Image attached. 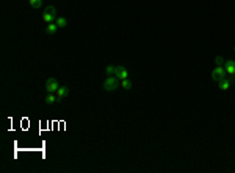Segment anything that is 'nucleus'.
I'll return each mask as SVG.
<instances>
[{
    "label": "nucleus",
    "instance_id": "f257e3e1",
    "mask_svg": "<svg viewBox=\"0 0 235 173\" xmlns=\"http://www.w3.org/2000/svg\"><path fill=\"white\" fill-rule=\"evenodd\" d=\"M119 83H121V80L118 78V77L108 75V77L105 78V81H103V89H105L107 92H113V91H116L118 87H119Z\"/></svg>",
    "mask_w": 235,
    "mask_h": 173
},
{
    "label": "nucleus",
    "instance_id": "f03ea898",
    "mask_svg": "<svg viewBox=\"0 0 235 173\" xmlns=\"http://www.w3.org/2000/svg\"><path fill=\"white\" fill-rule=\"evenodd\" d=\"M226 77H227V73H226L224 66H215V69L212 70V78H213L215 81H219V80H222V78H226Z\"/></svg>",
    "mask_w": 235,
    "mask_h": 173
},
{
    "label": "nucleus",
    "instance_id": "7ed1b4c3",
    "mask_svg": "<svg viewBox=\"0 0 235 173\" xmlns=\"http://www.w3.org/2000/svg\"><path fill=\"white\" fill-rule=\"evenodd\" d=\"M114 77H118L119 80H126V78H129V72H127V69L122 67V66H116Z\"/></svg>",
    "mask_w": 235,
    "mask_h": 173
},
{
    "label": "nucleus",
    "instance_id": "20e7f679",
    "mask_svg": "<svg viewBox=\"0 0 235 173\" xmlns=\"http://www.w3.org/2000/svg\"><path fill=\"white\" fill-rule=\"evenodd\" d=\"M233 80H235V78H232V77H226V78H222V80L218 81V87H219L221 91H227V89L230 87V83H232Z\"/></svg>",
    "mask_w": 235,
    "mask_h": 173
},
{
    "label": "nucleus",
    "instance_id": "39448f33",
    "mask_svg": "<svg viewBox=\"0 0 235 173\" xmlns=\"http://www.w3.org/2000/svg\"><path fill=\"white\" fill-rule=\"evenodd\" d=\"M224 69H226V73L232 78H235V61H226L224 63Z\"/></svg>",
    "mask_w": 235,
    "mask_h": 173
},
{
    "label": "nucleus",
    "instance_id": "423d86ee",
    "mask_svg": "<svg viewBox=\"0 0 235 173\" xmlns=\"http://www.w3.org/2000/svg\"><path fill=\"white\" fill-rule=\"evenodd\" d=\"M58 87H60V84H58V81H57L55 78H49V80L46 81V89H47L49 92H57Z\"/></svg>",
    "mask_w": 235,
    "mask_h": 173
},
{
    "label": "nucleus",
    "instance_id": "0eeeda50",
    "mask_svg": "<svg viewBox=\"0 0 235 173\" xmlns=\"http://www.w3.org/2000/svg\"><path fill=\"white\" fill-rule=\"evenodd\" d=\"M57 97H58V100L60 98H64V97H68L69 95V87L68 86H60L58 89H57Z\"/></svg>",
    "mask_w": 235,
    "mask_h": 173
},
{
    "label": "nucleus",
    "instance_id": "6e6552de",
    "mask_svg": "<svg viewBox=\"0 0 235 173\" xmlns=\"http://www.w3.org/2000/svg\"><path fill=\"white\" fill-rule=\"evenodd\" d=\"M132 81L129 80V78H126V80H121V83H119V87H122V89H126V91H130L132 89Z\"/></svg>",
    "mask_w": 235,
    "mask_h": 173
},
{
    "label": "nucleus",
    "instance_id": "1a4fd4ad",
    "mask_svg": "<svg viewBox=\"0 0 235 173\" xmlns=\"http://www.w3.org/2000/svg\"><path fill=\"white\" fill-rule=\"evenodd\" d=\"M57 28H58V25H57L55 22H50V24H47V27H46V31H47L49 35H53V33L57 31Z\"/></svg>",
    "mask_w": 235,
    "mask_h": 173
},
{
    "label": "nucleus",
    "instance_id": "9d476101",
    "mask_svg": "<svg viewBox=\"0 0 235 173\" xmlns=\"http://www.w3.org/2000/svg\"><path fill=\"white\" fill-rule=\"evenodd\" d=\"M55 24H57L60 28H63V27L68 25V21H66L64 17H57V19H55Z\"/></svg>",
    "mask_w": 235,
    "mask_h": 173
},
{
    "label": "nucleus",
    "instance_id": "9b49d317",
    "mask_svg": "<svg viewBox=\"0 0 235 173\" xmlns=\"http://www.w3.org/2000/svg\"><path fill=\"white\" fill-rule=\"evenodd\" d=\"M46 14H49V16H52V17L55 19V17H57V8H55V7H47Z\"/></svg>",
    "mask_w": 235,
    "mask_h": 173
},
{
    "label": "nucleus",
    "instance_id": "f8f14e48",
    "mask_svg": "<svg viewBox=\"0 0 235 173\" xmlns=\"http://www.w3.org/2000/svg\"><path fill=\"white\" fill-rule=\"evenodd\" d=\"M57 94H53V92H50L47 97H46V103H53V101H57Z\"/></svg>",
    "mask_w": 235,
    "mask_h": 173
},
{
    "label": "nucleus",
    "instance_id": "ddd939ff",
    "mask_svg": "<svg viewBox=\"0 0 235 173\" xmlns=\"http://www.w3.org/2000/svg\"><path fill=\"white\" fill-rule=\"evenodd\" d=\"M28 3L32 8H39L42 5V0H28Z\"/></svg>",
    "mask_w": 235,
    "mask_h": 173
},
{
    "label": "nucleus",
    "instance_id": "4468645a",
    "mask_svg": "<svg viewBox=\"0 0 235 173\" xmlns=\"http://www.w3.org/2000/svg\"><path fill=\"white\" fill-rule=\"evenodd\" d=\"M114 70H116V66H107V67H105L107 75H114Z\"/></svg>",
    "mask_w": 235,
    "mask_h": 173
},
{
    "label": "nucleus",
    "instance_id": "2eb2a0df",
    "mask_svg": "<svg viewBox=\"0 0 235 173\" xmlns=\"http://www.w3.org/2000/svg\"><path fill=\"white\" fill-rule=\"evenodd\" d=\"M42 21H44V22H46V24H50V22H53V17H52V16H49V14H46V13H44V14H42Z\"/></svg>",
    "mask_w": 235,
    "mask_h": 173
},
{
    "label": "nucleus",
    "instance_id": "dca6fc26",
    "mask_svg": "<svg viewBox=\"0 0 235 173\" xmlns=\"http://www.w3.org/2000/svg\"><path fill=\"white\" fill-rule=\"evenodd\" d=\"M224 63H226V61H224L221 56H218V58L215 59V64H216V66H224Z\"/></svg>",
    "mask_w": 235,
    "mask_h": 173
},
{
    "label": "nucleus",
    "instance_id": "f3484780",
    "mask_svg": "<svg viewBox=\"0 0 235 173\" xmlns=\"http://www.w3.org/2000/svg\"><path fill=\"white\" fill-rule=\"evenodd\" d=\"M233 50H235V47H233Z\"/></svg>",
    "mask_w": 235,
    "mask_h": 173
}]
</instances>
